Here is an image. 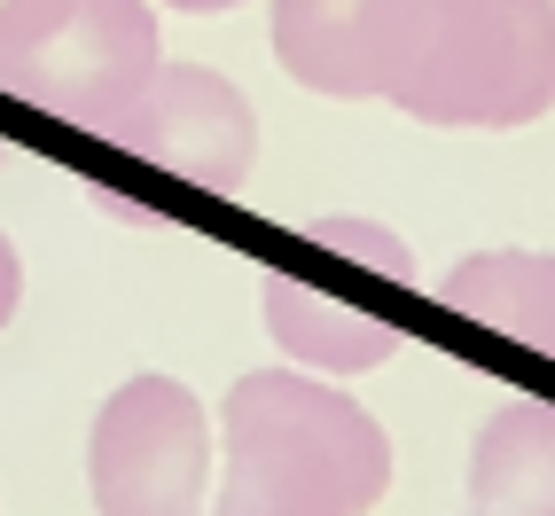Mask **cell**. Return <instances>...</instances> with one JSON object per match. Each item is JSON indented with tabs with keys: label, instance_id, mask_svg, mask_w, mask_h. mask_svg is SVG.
Listing matches in <instances>:
<instances>
[{
	"label": "cell",
	"instance_id": "1",
	"mask_svg": "<svg viewBox=\"0 0 555 516\" xmlns=\"http://www.w3.org/2000/svg\"><path fill=\"white\" fill-rule=\"evenodd\" d=\"M391 493L384 423L298 367H250L219 399L211 516H367Z\"/></svg>",
	"mask_w": 555,
	"mask_h": 516
},
{
	"label": "cell",
	"instance_id": "2",
	"mask_svg": "<svg viewBox=\"0 0 555 516\" xmlns=\"http://www.w3.org/2000/svg\"><path fill=\"white\" fill-rule=\"evenodd\" d=\"M423 126H532L555 109V0H430L384 94Z\"/></svg>",
	"mask_w": 555,
	"mask_h": 516
},
{
	"label": "cell",
	"instance_id": "3",
	"mask_svg": "<svg viewBox=\"0 0 555 516\" xmlns=\"http://www.w3.org/2000/svg\"><path fill=\"white\" fill-rule=\"evenodd\" d=\"M94 516H204L211 415L180 376H133L94 408L87 430Z\"/></svg>",
	"mask_w": 555,
	"mask_h": 516
},
{
	"label": "cell",
	"instance_id": "4",
	"mask_svg": "<svg viewBox=\"0 0 555 516\" xmlns=\"http://www.w3.org/2000/svg\"><path fill=\"white\" fill-rule=\"evenodd\" d=\"M157 63H165V40L150 0H70V16L40 48L0 63V94H16L55 126L109 133L141 102V87L157 79Z\"/></svg>",
	"mask_w": 555,
	"mask_h": 516
},
{
	"label": "cell",
	"instance_id": "5",
	"mask_svg": "<svg viewBox=\"0 0 555 516\" xmlns=\"http://www.w3.org/2000/svg\"><path fill=\"white\" fill-rule=\"evenodd\" d=\"M102 141H118V157L150 165L189 189H243L250 157H258V109L235 79H219L211 63H157V79L141 87Z\"/></svg>",
	"mask_w": 555,
	"mask_h": 516
},
{
	"label": "cell",
	"instance_id": "6",
	"mask_svg": "<svg viewBox=\"0 0 555 516\" xmlns=\"http://www.w3.org/2000/svg\"><path fill=\"white\" fill-rule=\"evenodd\" d=\"M430 0H274V55L328 102L391 94Z\"/></svg>",
	"mask_w": 555,
	"mask_h": 516
},
{
	"label": "cell",
	"instance_id": "7",
	"mask_svg": "<svg viewBox=\"0 0 555 516\" xmlns=\"http://www.w3.org/2000/svg\"><path fill=\"white\" fill-rule=\"evenodd\" d=\"M469 516H555V399L516 391L477 423Z\"/></svg>",
	"mask_w": 555,
	"mask_h": 516
},
{
	"label": "cell",
	"instance_id": "8",
	"mask_svg": "<svg viewBox=\"0 0 555 516\" xmlns=\"http://www.w3.org/2000/svg\"><path fill=\"white\" fill-rule=\"evenodd\" d=\"M258 306H267L274 345L298 367H321V376H367V367H384L399 352V321L328 298L306 274H267L258 282Z\"/></svg>",
	"mask_w": 555,
	"mask_h": 516
},
{
	"label": "cell",
	"instance_id": "9",
	"mask_svg": "<svg viewBox=\"0 0 555 516\" xmlns=\"http://www.w3.org/2000/svg\"><path fill=\"white\" fill-rule=\"evenodd\" d=\"M438 298L486 337L555 360V250H477L438 282Z\"/></svg>",
	"mask_w": 555,
	"mask_h": 516
},
{
	"label": "cell",
	"instance_id": "10",
	"mask_svg": "<svg viewBox=\"0 0 555 516\" xmlns=\"http://www.w3.org/2000/svg\"><path fill=\"white\" fill-rule=\"evenodd\" d=\"M313 243L337 250V258H352V267H367V274H384V282H415V258H406L399 235L376 228V219H321Z\"/></svg>",
	"mask_w": 555,
	"mask_h": 516
},
{
	"label": "cell",
	"instance_id": "11",
	"mask_svg": "<svg viewBox=\"0 0 555 516\" xmlns=\"http://www.w3.org/2000/svg\"><path fill=\"white\" fill-rule=\"evenodd\" d=\"M70 16V0H0V63H16Z\"/></svg>",
	"mask_w": 555,
	"mask_h": 516
},
{
	"label": "cell",
	"instance_id": "12",
	"mask_svg": "<svg viewBox=\"0 0 555 516\" xmlns=\"http://www.w3.org/2000/svg\"><path fill=\"white\" fill-rule=\"evenodd\" d=\"M16 306H24V267H16V243L0 235V328L16 321Z\"/></svg>",
	"mask_w": 555,
	"mask_h": 516
},
{
	"label": "cell",
	"instance_id": "13",
	"mask_svg": "<svg viewBox=\"0 0 555 516\" xmlns=\"http://www.w3.org/2000/svg\"><path fill=\"white\" fill-rule=\"evenodd\" d=\"M165 9H180V16H219V9H243V0H165Z\"/></svg>",
	"mask_w": 555,
	"mask_h": 516
}]
</instances>
